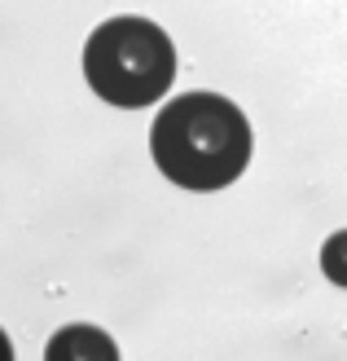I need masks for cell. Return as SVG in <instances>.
<instances>
[{
	"instance_id": "cell-5",
	"label": "cell",
	"mask_w": 347,
	"mask_h": 361,
	"mask_svg": "<svg viewBox=\"0 0 347 361\" xmlns=\"http://www.w3.org/2000/svg\"><path fill=\"white\" fill-rule=\"evenodd\" d=\"M9 357H13V348H9V335L0 331V361H9Z\"/></svg>"
},
{
	"instance_id": "cell-1",
	"label": "cell",
	"mask_w": 347,
	"mask_h": 361,
	"mask_svg": "<svg viewBox=\"0 0 347 361\" xmlns=\"http://www.w3.org/2000/svg\"><path fill=\"white\" fill-rule=\"evenodd\" d=\"M150 150L163 176L180 190H225L251 164V123L229 97L185 93L158 111Z\"/></svg>"
},
{
	"instance_id": "cell-4",
	"label": "cell",
	"mask_w": 347,
	"mask_h": 361,
	"mask_svg": "<svg viewBox=\"0 0 347 361\" xmlns=\"http://www.w3.org/2000/svg\"><path fill=\"white\" fill-rule=\"evenodd\" d=\"M321 269H325V278L347 286V229H339L334 238H325L321 247Z\"/></svg>"
},
{
	"instance_id": "cell-2",
	"label": "cell",
	"mask_w": 347,
	"mask_h": 361,
	"mask_svg": "<svg viewBox=\"0 0 347 361\" xmlns=\"http://www.w3.org/2000/svg\"><path fill=\"white\" fill-rule=\"evenodd\" d=\"M84 75L111 106H150L176 80V49L150 18H111L88 35Z\"/></svg>"
},
{
	"instance_id": "cell-3",
	"label": "cell",
	"mask_w": 347,
	"mask_h": 361,
	"mask_svg": "<svg viewBox=\"0 0 347 361\" xmlns=\"http://www.w3.org/2000/svg\"><path fill=\"white\" fill-rule=\"evenodd\" d=\"M115 357V344L106 339L101 331H93V326H66V331H58L53 335V344H49V357L58 361V357Z\"/></svg>"
}]
</instances>
